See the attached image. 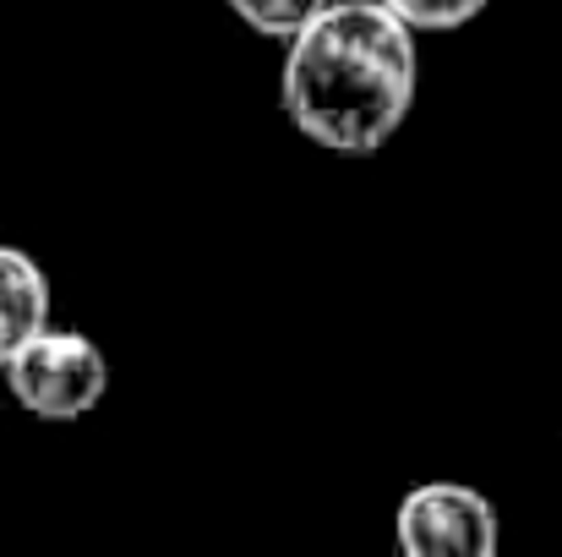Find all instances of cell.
I'll return each mask as SVG.
<instances>
[{"instance_id":"1","label":"cell","mask_w":562,"mask_h":557,"mask_svg":"<svg viewBox=\"0 0 562 557\" xmlns=\"http://www.w3.org/2000/svg\"><path fill=\"white\" fill-rule=\"evenodd\" d=\"M420 88L415 33L382 0H328L290 44L279 104L290 126L345 159H367L398 137Z\"/></svg>"},{"instance_id":"2","label":"cell","mask_w":562,"mask_h":557,"mask_svg":"<svg viewBox=\"0 0 562 557\" xmlns=\"http://www.w3.org/2000/svg\"><path fill=\"white\" fill-rule=\"evenodd\" d=\"M5 388L38 421H82L110 393V361L88 334L49 323L5 361Z\"/></svg>"},{"instance_id":"3","label":"cell","mask_w":562,"mask_h":557,"mask_svg":"<svg viewBox=\"0 0 562 557\" xmlns=\"http://www.w3.org/2000/svg\"><path fill=\"white\" fill-rule=\"evenodd\" d=\"M398 557H497L503 525L481 487L470 481H420L393 509Z\"/></svg>"},{"instance_id":"4","label":"cell","mask_w":562,"mask_h":557,"mask_svg":"<svg viewBox=\"0 0 562 557\" xmlns=\"http://www.w3.org/2000/svg\"><path fill=\"white\" fill-rule=\"evenodd\" d=\"M49 328V274L33 252L0 241V371L5 361Z\"/></svg>"},{"instance_id":"5","label":"cell","mask_w":562,"mask_h":557,"mask_svg":"<svg viewBox=\"0 0 562 557\" xmlns=\"http://www.w3.org/2000/svg\"><path fill=\"white\" fill-rule=\"evenodd\" d=\"M323 5H328V0H229V11H235L251 33L279 38V44H290Z\"/></svg>"},{"instance_id":"6","label":"cell","mask_w":562,"mask_h":557,"mask_svg":"<svg viewBox=\"0 0 562 557\" xmlns=\"http://www.w3.org/2000/svg\"><path fill=\"white\" fill-rule=\"evenodd\" d=\"M409 33H453V27H470L492 0H382Z\"/></svg>"}]
</instances>
